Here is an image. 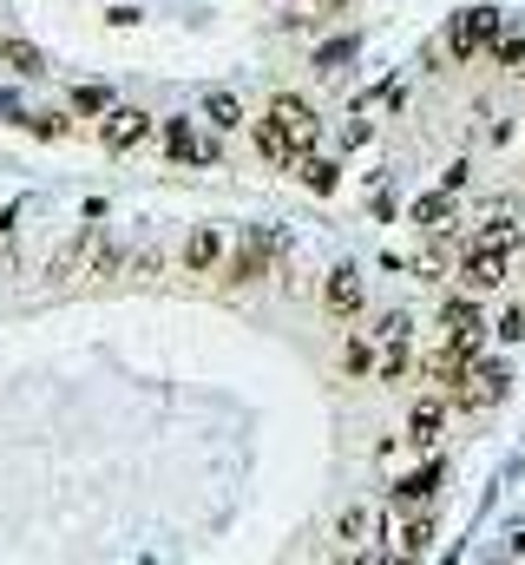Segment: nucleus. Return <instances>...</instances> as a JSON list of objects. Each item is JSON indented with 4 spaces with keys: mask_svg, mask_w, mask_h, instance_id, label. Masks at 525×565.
Here are the masks:
<instances>
[{
    "mask_svg": "<svg viewBox=\"0 0 525 565\" xmlns=\"http://www.w3.org/2000/svg\"><path fill=\"white\" fill-rule=\"evenodd\" d=\"M506 257H513V250H500V244H473V250L460 257V270H453V277H460L467 296H493V289L506 282Z\"/></svg>",
    "mask_w": 525,
    "mask_h": 565,
    "instance_id": "nucleus-2",
    "label": "nucleus"
},
{
    "mask_svg": "<svg viewBox=\"0 0 525 565\" xmlns=\"http://www.w3.org/2000/svg\"><path fill=\"white\" fill-rule=\"evenodd\" d=\"M447 217H453L447 191H433V198H420V204H414V224H420L427 237H447Z\"/></svg>",
    "mask_w": 525,
    "mask_h": 565,
    "instance_id": "nucleus-16",
    "label": "nucleus"
},
{
    "mask_svg": "<svg viewBox=\"0 0 525 565\" xmlns=\"http://www.w3.org/2000/svg\"><path fill=\"white\" fill-rule=\"evenodd\" d=\"M296 178H302L309 191H335V164H329V158H315V151H302V158H296Z\"/></svg>",
    "mask_w": 525,
    "mask_h": 565,
    "instance_id": "nucleus-19",
    "label": "nucleus"
},
{
    "mask_svg": "<svg viewBox=\"0 0 525 565\" xmlns=\"http://www.w3.org/2000/svg\"><path fill=\"white\" fill-rule=\"evenodd\" d=\"M217 264H224V231L197 224V231L184 237V270H191V277H211Z\"/></svg>",
    "mask_w": 525,
    "mask_h": 565,
    "instance_id": "nucleus-8",
    "label": "nucleus"
},
{
    "mask_svg": "<svg viewBox=\"0 0 525 565\" xmlns=\"http://www.w3.org/2000/svg\"><path fill=\"white\" fill-rule=\"evenodd\" d=\"M525 335V309H506V316H500V342H519Z\"/></svg>",
    "mask_w": 525,
    "mask_h": 565,
    "instance_id": "nucleus-22",
    "label": "nucleus"
},
{
    "mask_svg": "<svg viewBox=\"0 0 525 565\" xmlns=\"http://www.w3.org/2000/svg\"><path fill=\"white\" fill-rule=\"evenodd\" d=\"M447 46H453L460 60H473V53L500 46V13H493V7H473V13H460V20L447 26Z\"/></svg>",
    "mask_w": 525,
    "mask_h": 565,
    "instance_id": "nucleus-3",
    "label": "nucleus"
},
{
    "mask_svg": "<svg viewBox=\"0 0 525 565\" xmlns=\"http://www.w3.org/2000/svg\"><path fill=\"white\" fill-rule=\"evenodd\" d=\"M204 119H211L217 132H237V126H244V106H237L231 93H211V99H204Z\"/></svg>",
    "mask_w": 525,
    "mask_h": 565,
    "instance_id": "nucleus-18",
    "label": "nucleus"
},
{
    "mask_svg": "<svg viewBox=\"0 0 525 565\" xmlns=\"http://www.w3.org/2000/svg\"><path fill=\"white\" fill-rule=\"evenodd\" d=\"M394 553H400V559H420V553H433V520H427V513L400 520V533H394Z\"/></svg>",
    "mask_w": 525,
    "mask_h": 565,
    "instance_id": "nucleus-14",
    "label": "nucleus"
},
{
    "mask_svg": "<svg viewBox=\"0 0 525 565\" xmlns=\"http://www.w3.org/2000/svg\"><path fill=\"white\" fill-rule=\"evenodd\" d=\"M164 151H171V158H184V164L211 158V145H197V132H191V119H171V126H164Z\"/></svg>",
    "mask_w": 525,
    "mask_h": 565,
    "instance_id": "nucleus-15",
    "label": "nucleus"
},
{
    "mask_svg": "<svg viewBox=\"0 0 525 565\" xmlns=\"http://www.w3.org/2000/svg\"><path fill=\"white\" fill-rule=\"evenodd\" d=\"M453 395H460V408H493V402L506 395V369H500V362H473V375H467Z\"/></svg>",
    "mask_w": 525,
    "mask_h": 565,
    "instance_id": "nucleus-6",
    "label": "nucleus"
},
{
    "mask_svg": "<svg viewBox=\"0 0 525 565\" xmlns=\"http://www.w3.org/2000/svg\"><path fill=\"white\" fill-rule=\"evenodd\" d=\"M257 151H262V158H269V164H282V171H296V158H302V151L289 145V132H282V126H276L269 113H262V119H257Z\"/></svg>",
    "mask_w": 525,
    "mask_h": 565,
    "instance_id": "nucleus-13",
    "label": "nucleus"
},
{
    "mask_svg": "<svg viewBox=\"0 0 525 565\" xmlns=\"http://www.w3.org/2000/svg\"><path fill=\"white\" fill-rule=\"evenodd\" d=\"M322 302H329L335 316H355V309H362V270H355V264L329 270V282H322Z\"/></svg>",
    "mask_w": 525,
    "mask_h": 565,
    "instance_id": "nucleus-11",
    "label": "nucleus"
},
{
    "mask_svg": "<svg viewBox=\"0 0 525 565\" xmlns=\"http://www.w3.org/2000/svg\"><path fill=\"white\" fill-rule=\"evenodd\" d=\"M342 362H349V375H375V362H382V349H375L368 335H349V349H342Z\"/></svg>",
    "mask_w": 525,
    "mask_h": 565,
    "instance_id": "nucleus-20",
    "label": "nucleus"
},
{
    "mask_svg": "<svg viewBox=\"0 0 525 565\" xmlns=\"http://www.w3.org/2000/svg\"><path fill=\"white\" fill-rule=\"evenodd\" d=\"M440 342H447V349H467V355L486 349V316H480V302H473L467 289L440 309Z\"/></svg>",
    "mask_w": 525,
    "mask_h": 565,
    "instance_id": "nucleus-1",
    "label": "nucleus"
},
{
    "mask_svg": "<svg viewBox=\"0 0 525 565\" xmlns=\"http://www.w3.org/2000/svg\"><path fill=\"white\" fill-rule=\"evenodd\" d=\"M73 106H79V113H106L113 99H106V86H79V99H73Z\"/></svg>",
    "mask_w": 525,
    "mask_h": 565,
    "instance_id": "nucleus-21",
    "label": "nucleus"
},
{
    "mask_svg": "<svg viewBox=\"0 0 525 565\" xmlns=\"http://www.w3.org/2000/svg\"><path fill=\"white\" fill-rule=\"evenodd\" d=\"M276 250H282V237H269V231H250V237L237 244V264H231V282H257V277H269Z\"/></svg>",
    "mask_w": 525,
    "mask_h": 565,
    "instance_id": "nucleus-5",
    "label": "nucleus"
},
{
    "mask_svg": "<svg viewBox=\"0 0 525 565\" xmlns=\"http://www.w3.org/2000/svg\"><path fill=\"white\" fill-rule=\"evenodd\" d=\"M375 507H349L342 520H335V540H342V553H362V559H382V553H368V540H375Z\"/></svg>",
    "mask_w": 525,
    "mask_h": 565,
    "instance_id": "nucleus-9",
    "label": "nucleus"
},
{
    "mask_svg": "<svg viewBox=\"0 0 525 565\" xmlns=\"http://www.w3.org/2000/svg\"><path fill=\"white\" fill-rule=\"evenodd\" d=\"M440 493V460H427V467H414L407 480H394V507H427Z\"/></svg>",
    "mask_w": 525,
    "mask_h": 565,
    "instance_id": "nucleus-12",
    "label": "nucleus"
},
{
    "mask_svg": "<svg viewBox=\"0 0 525 565\" xmlns=\"http://www.w3.org/2000/svg\"><path fill=\"white\" fill-rule=\"evenodd\" d=\"M7 60H13L20 73H40V60H33V46H7Z\"/></svg>",
    "mask_w": 525,
    "mask_h": 565,
    "instance_id": "nucleus-23",
    "label": "nucleus"
},
{
    "mask_svg": "<svg viewBox=\"0 0 525 565\" xmlns=\"http://www.w3.org/2000/svg\"><path fill=\"white\" fill-rule=\"evenodd\" d=\"M99 139H106V151H131V145H144V139H151V113H138V106H119V113H106Z\"/></svg>",
    "mask_w": 525,
    "mask_h": 565,
    "instance_id": "nucleus-7",
    "label": "nucleus"
},
{
    "mask_svg": "<svg viewBox=\"0 0 525 565\" xmlns=\"http://www.w3.org/2000/svg\"><path fill=\"white\" fill-rule=\"evenodd\" d=\"M440 427H447V402H414V415H407V440L420 447V454H433L440 447Z\"/></svg>",
    "mask_w": 525,
    "mask_h": 565,
    "instance_id": "nucleus-10",
    "label": "nucleus"
},
{
    "mask_svg": "<svg viewBox=\"0 0 525 565\" xmlns=\"http://www.w3.org/2000/svg\"><path fill=\"white\" fill-rule=\"evenodd\" d=\"M375 349H414V316H407V309H388V316H382Z\"/></svg>",
    "mask_w": 525,
    "mask_h": 565,
    "instance_id": "nucleus-17",
    "label": "nucleus"
},
{
    "mask_svg": "<svg viewBox=\"0 0 525 565\" xmlns=\"http://www.w3.org/2000/svg\"><path fill=\"white\" fill-rule=\"evenodd\" d=\"M0 231H7V211H0Z\"/></svg>",
    "mask_w": 525,
    "mask_h": 565,
    "instance_id": "nucleus-24",
    "label": "nucleus"
},
{
    "mask_svg": "<svg viewBox=\"0 0 525 565\" xmlns=\"http://www.w3.org/2000/svg\"><path fill=\"white\" fill-rule=\"evenodd\" d=\"M269 119H276L282 132H289V145H296V151H315V139H322V119H315V113H309V106H302L296 93L269 99Z\"/></svg>",
    "mask_w": 525,
    "mask_h": 565,
    "instance_id": "nucleus-4",
    "label": "nucleus"
}]
</instances>
